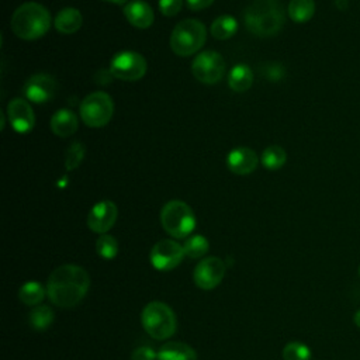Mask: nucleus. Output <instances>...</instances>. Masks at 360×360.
<instances>
[{
    "mask_svg": "<svg viewBox=\"0 0 360 360\" xmlns=\"http://www.w3.org/2000/svg\"><path fill=\"white\" fill-rule=\"evenodd\" d=\"M160 222L170 236L183 239L194 231L195 215L184 201L172 200L163 205L160 211Z\"/></svg>",
    "mask_w": 360,
    "mask_h": 360,
    "instance_id": "obj_6",
    "label": "nucleus"
},
{
    "mask_svg": "<svg viewBox=\"0 0 360 360\" xmlns=\"http://www.w3.org/2000/svg\"><path fill=\"white\" fill-rule=\"evenodd\" d=\"M184 256L186 253L180 243L173 239H162L150 250V263L159 271H170L183 262Z\"/></svg>",
    "mask_w": 360,
    "mask_h": 360,
    "instance_id": "obj_10",
    "label": "nucleus"
},
{
    "mask_svg": "<svg viewBox=\"0 0 360 360\" xmlns=\"http://www.w3.org/2000/svg\"><path fill=\"white\" fill-rule=\"evenodd\" d=\"M51 14L39 3L28 1L17 7L11 17L13 32L25 41L41 38L51 28Z\"/></svg>",
    "mask_w": 360,
    "mask_h": 360,
    "instance_id": "obj_3",
    "label": "nucleus"
},
{
    "mask_svg": "<svg viewBox=\"0 0 360 360\" xmlns=\"http://www.w3.org/2000/svg\"><path fill=\"white\" fill-rule=\"evenodd\" d=\"M7 117L13 129L18 134L30 132L35 125V114L28 101L21 97L13 98L7 105Z\"/></svg>",
    "mask_w": 360,
    "mask_h": 360,
    "instance_id": "obj_14",
    "label": "nucleus"
},
{
    "mask_svg": "<svg viewBox=\"0 0 360 360\" xmlns=\"http://www.w3.org/2000/svg\"><path fill=\"white\" fill-rule=\"evenodd\" d=\"M259 163V158L256 152L250 148H235L226 156V166L228 169L239 176L250 174Z\"/></svg>",
    "mask_w": 360,
    "mask_h": 360,
    "instance_id": "obj_15",
    "label": "nucleus"
},
{
    "mask_svg": "<svg viewBox=\"0 0 360 360\" xmlns=\"http://www.w3.org/2000/svg\"><path fill=\"white\" fill-rule=\"evenodd\" d=\"M186 1H187L188 8L194 10V11L207 8V7H210L214 3V0H186Z\"/></svg>",
    "mask_w": 360,
    "mask_h": 360,
    "instance_id": "obj_32",
    "label": "nucleus"
},
{
    "mask_svg": "<svg viewBox=\"0 0 360 360\" xmlns=\"http://www.w3.org/2000/svg\"><path fill=\"white\" fill-rule=\"evenodd\" d=\"M96 250L97 255L104 260H112L118 253V242L114 236L103 233L96 240Z\"/></svg>",
    "mask_w": 360,
    "mask_h": 360,
    "instance_id": "obj_27",
    "label": "nucleus"
},
{
    "mask_svg": "<svg viewBox=\"0 0 360 360\" xmlns=\"http://www.w3.org/2000/svg\"><path fill=\"white\" fill-rule=\"evenodd\" d=\"M191 72L198 82L214 84L224 77L225 60L215 51H204L194 58L191 63Z\"/></svg>",
    "mask_w": 360,
    "mask_h": 360,
    "instance_id": "obj_9",
    "label": "nucleus"
},
{
    "mask_svg": "<svg viewBox=\"0 0 360 360\" xmlns=\"http://www.w3.org/2000/svg\"><path fill=\"white\" fill-rule=\"evenodd\" d=\"M105 1H110V3H115V4H124V3H127L128 0H105Z\"/></svg>",
    "mask_w": 360,
    "mask_h": 360,
    "instance_id": "obj_34",
    "label": "nucleus"
},
{
    "mask_svg": "<svg viewBox=\"0 0 360 360\" xmlns=\"http://www.w3.org/2000/svg\"><path fill=\"white\" fill-rule=\"evenodd\" d=\"M207 39V30L202 22L193 18L176 24L170 35V48L179 56H190L201 49Z\"/></svg>",
    "mask_w": 360,
    "mask_h": 360,
    "instance_id": "obj_5",
    "label": "nucleus"
},
{
    "mask_svg": "<svg viewBox=\"0 0 360 360\" xmlns=\"http://www.w3.org/2000/svg\"><path fill=\"white\" fill-rule=\"evenodd\" d=\"M131 360H158V353L150 346H139L132 352Z\"/></svg>",
    "mask_w": 360,
    "mask_h": 360,
    "instance_id": "obj_31",
    "label": "nucleus"
},
{
    "mask_svg": "<svg viewBox=\"0 0 360 360\" xmlns=\"http://www.w3.org/2000/svg\"><path fill=\"white\" fill-rule=\"evenodd\" d=\"M288 17L295 22H307L315 13L314 0H290L287 7Z\"/></svg>",
    "mask_w": 360,
    "mask_h": 360,
    "instance_id": "obj_23",
    "label": "nucleus"
},
{
    "mask_svg": "<svg viewBox=\"0 0 360 360\" xmlns=\"http://www.w3.org/2000/svg\"><path fill=\"white\" fill-rule=\"evenodd\" d=\"M284 21L285 10L278 0H253L243 13L246 30L262 38L276 35Z\"/></svg>",
    "mask_w": 360,
    "mask_h": 360,
    "instance_id": "obj_2",
    "label": "nucleus"
},
{
    "mask_svg": "<svg viewBox=\"0 0 360 360\" xmlns=\"http://www.w3.org/2000/svg\"><path fill=\"white\" fill-rule=\"evenodd\" d=\"M77 125H79L77 115L68 108L58 110L51 118V129L55 135L60 138L73 135L77 131Z\"/></svg>",
    "mask_w": 360,
    "mask_h": 360,
    "instance_id": "obj_17",
    "label": "nucleus"
},
{
    "mask_svg": "<svg viewBox=\"0 0 360 360\" xmlns=\"http://www.w3.org/2000/svg\"><path fill=\"white\" fill-rule=\"evenodd\" d=\"M353 321H354V323H356V326H359L360 328V309L354 314V316H353Z\"/></svg>",
    "mask_w": 360,
    "mask_h": 360,
    "instance_id": "obj_33",
    "label": "nucleus"
},
{
    "mask_svg": "<svg viewBox=\"0 0 360 360\" xmlns=\"http://www.w3.org/2000/svg\"><path fill=\"white\" fill-rule=\"evenodd\" d=\"M48 295L46 287H44L39 281H27L18 290V298L22 304L30 307H37L42 302V300Z\"/></svg>",
    "mask_w": 360,
    "mask_h": 360,
    "instance_id": "obj_22",
    "label": "nucleus"
},
{
    "mask_svg": "<svg viewBox=\"0 0 360 360\" xmlns=\"http://www.w3.org/2000/svg\"><path fill=\"white\" fill-rule=\"evenodd\" d=\"M114 114V101L104 91L86 96L80 104V118L87 127L100 128L110 122Z\"/></svg>",
    "mask_w": 360,
    "mask_h": 360,
    "instance_id": "obj_7",
    "label": "nucleus"
},
{
    "mask_svg": "<svg viewBox=\"0 0 360 360\" xmlns=\"http://www.w3.org/2000/svg\"><path fill=\"white\" fill-rule=\"evenodd\" d=\"M148 65L145 58L134 51H121L110 62V73L125 82H135L143 77Z\"/></svg>",
    "mask_w": 360,
    "mask_h": 360,
    "instance_id": "obj_8",
    "label": "nucleus"
},
{
    "mask_svg": "<svg viewBox=\"0 0 360 360\" xmlns=\"http://www.w3.org/2000/svg\"><path fill=\"white\" fill-rule=\"evenodd\" d=\"M124 15L131 25L139 30L149 28L155 20L152 7L143 0H134L127 3L124 6Z\"/></svg>",
    "mask_w": 360,
    "mask_h": 360,
    "instance_id": "obj_16",
    "label": "nucleus"
},
{
    "mask_svg": "<svg viewBox=\"0 0 360 360\" xmlns=\"http://www.w3.org/2000/svg\"><path fill=\"white\" fill-rule=\"evenodd\" d=\"M84 153H86L84 145L79 141H73L65 152V167H66V170L76 169L82 163V160L84 158Z\"/></svg>",
    "mask_w": 360,
    "mask_h": 360,
    "instance_id": "obj_28",
    "label": "nucleus"
},
{
    "mask_svg": "<svg viewBox=\"0 0 360 360\" xmlns=\"http://www.w3.org/2000/svg\"><path fill=\"white\" fill-rule=\"evenodd\" d=\"M158 360H197V354L187 343L167 342L159 349Z\"/></svg>",
    "mask_w": 360,
    "mask_h": 360,
    "instance_id": "obj_18",
    "label": "nucleus"
},
{
    "mask_svg": "<svg viewBox=\"0 0 360 360\" xmlns=\"http://www.w3.org/2000/svg\"><path fill=\"white\" fill-rule=\"evenodd\" d=\"M284 360H309L311 350L307 345L301 342H290L283 349Z\"/></svg>",
    "mask_w": 360,
    "mask_h": 360,
    "instance_id": "obj_29",
    "label": "nucleus"
},
{
    "mask_svg": "<svg viewBox=\"0 0 360 360\" xmlns=\"http://www.w3.org/2000/svg\"><path fill=\"white\" fill-rule=\"evenodd\" d=\"M287 160V153L285 150L278 146V145H271V146H267L263 152H262V156H260V162L262 165L269 169V170H277L280 167L284 166Z\"/></svg>",
    "mask_w": 360,
    "mask_h": 360,
    "instance_id": "obj_25",
    "label": "nucleus"
},
{
    "mask_svg": "<svg viewBox=\"0 0 360 360\" xmlns=\"http://www.w3.org/2000/svg\"><path fill=\"white\" fill-rule=\"evenodd\" d=\"M90 287L89 273L77 264H62L56 267L46 283V292L52 304L60 308L77 305Z\"/></svg>",
    "mask_w": 360,
    "mask_h": 360,
    "instance_id": "obj_1",
    "label": "nucleus"
},
{
    "mask_svg": "<svg viewBox=\"0 0 360 360\" xmlns=\"http://www.w3.org/2000/svg\"><path fill=\"white\" fill-rule=\"evenodd\" d=\"M183 6V0H159V10L166 17L176 15Z\"/></svg>",
    "mask_w": 360,
    "mask_h": 360,
    "instance_id": "obj_30",
    "label": "nucleus"
},
{
    "mask_svg": "<svg viewBox=\"0 0 360 360\" xmlns=\"http://www.w3.org/2000/svg\"><path fill=\"white\" fill-rule=\"evenodd\" d=\"M225 273H226L225 262L217 256H210L202 259L195 266L193 278L198 288L212 290L224 280Z\"/></svg>",
    "mask_w": 360,
    "mask_h": 360,
    "instance_id": "obj_11",
    "label": "nucleus"
},
{
    "mask_svg": "<svg viewBox=\"0 0 360 360\" xmlns=\"http://www.w3.org/2000/svg\"><path fill=\"white\" fill-rule=\"evenodd\" d=\"M83 22L82 13L75 7H65L55 18V28L62 34H73L80 30Z\"/></svg>",
    "mask_w": 360,
    "mask_h": 360,
    "instance_id": "obj_19",
    "label": "nucleus"
},
{
    "mask_svg": "<svg viewBox=\"0 0 360 360\" xmlns=\"http://www.w3.org/2000/svg\"><path fill=\"white\" fill-rule=\"evenodd\" d=\"M141 321L145 332L158 340L172 338L177 328V319L173 309L162 301L146 304L142 309Z\"/></svg>",
    "mask_w": 360,
    "mask_h": 360,
    "instance_id": "obj_4",
    "label": "nucleus"
},
{
    "mask_svg": "<svg viewBox=\"0 0 360 360\" xmlns=\"http://www.w3.org/2000/svg\"><path fill=\"white\" fill-rule=\"evenodd\" d=\"M238 31V21L231 14H222L211 22L210 32L215 39L225 41L233 37Z\"/></svg>",
    "mask_w": 360,
    "mask_h": 360,
    "instance_id": "obj_21",
    "label": "nucleus"
},
{
    "mask_svg": "<svg viewBox=\"0 0 360 360\" xmlns=\"http://www.w3.org/2000/svg\"><path fill=\"white\" fill-rule=\"evenodd\" d=\"M183 249H184V253L187 257L200 259L208 252L210 243H208L207 238L202 235H191L186 239Z\"/></svg>",
    "mask_w": 360,
    "mask_h": 360,
    "instance_id": "obj_26",
    "label": "nucleus"
},
{
    "mask_svg": "<svg viewBox=\"0 0 360 360\" xmlns=\"http://www.w3.org/2000/svg\"><path fill=\"white\" fill-rule=\"evenodd\" d=\"M56 91V82L46 73L32 75L22 86V93L27 100L42 104L49 101Z\"/></svg>",
    "mask_w": 360,
    "mask_h": 360,
    "instance_id": "obj_12",
    "label": "nucleus"
},
{
    "mask_svg": "<svg viewBox=\"0 0 360 360\" xmlns=\"http://www.w3.org/2000/svg\"><path fill=\"white\" fill-rule=\"evenodd\" d=\"M118 210L117 205L110 200L98 201L91 207L87 215V226L96 233H105L110 231L117 221Z\"/></svg>",
    "mask_w": 360,
    "mask_h": 360,
    "instance_id": "obj_13",
    "label": "nucleus"
},
{
    "mask_svg": "<svg viewBox=\"0 0 360 360\" xmlns=\"http://www.w3.org/2000/svg\"><path fill=\"white\" fill-rule=\"evenodd\" d=\"M252 84H253V72L248 65L239 63L233 66L228 73V86L236 93H243L249 90Z\"/></svg>",
    "mask_w": 360,
    "mask_h": 360,
    "instance_id": "obj_20",
    "label": "nucleus"
},
{
    "mask_svg": "<svg viewBox=\"0 0 360 360\" xmlns=\"http://www.w3.org/2000/svg\"><path fill=\"white\" fill-rule=\"evenodd\" d=\"M55 321V314L51 307L48 305H37L31 309L28 315L30 326L35 330H45L48 329Z\"/></svg>",
    "mask_w": 360,
    "mask_h": 360,
    "instance_id": "obj_24",
    "label": "nucleus"
}]
</instances>
